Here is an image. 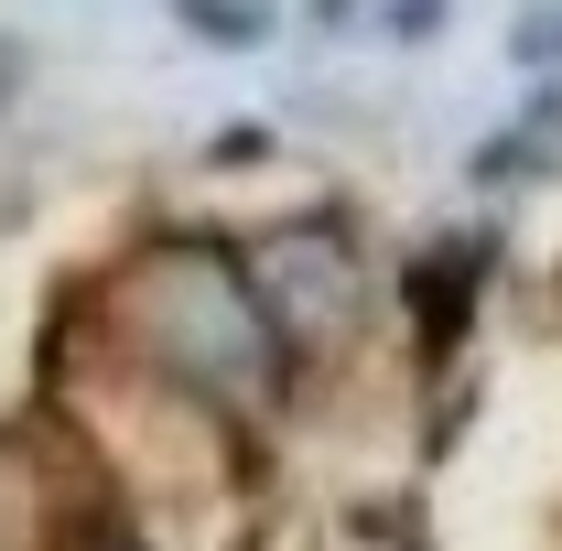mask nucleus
Listing matches in <instances>:
<instances>
[{"mask_svg": "<svg viewBox=\"0 0 562 551\" xmlns=\"http://www.w3.org/2000/svg\"><path fill=\"white\" fill-rule=\"evenodd\" d=\"M519 55H562V22H541V33H519Z\"/></svg>", "mask_w": 562, "mask_h": 551, "instance_id": "obj_1", "label": "nucleus"}]
</instances>
